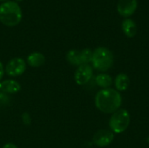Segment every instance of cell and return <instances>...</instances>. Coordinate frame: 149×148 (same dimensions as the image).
Wrapping results in <instances>:
<instances>
[{"mask_svg": "<svg viewBox=\"0 0 149 148\" xmlns=\"http://www.w3.org/2000/svg\"><path fill=\"white\" fill-rule=\"evenodd\" d=\"M122 104L120 93L112 88L100 90L95 96L96 107L104 113H113Z\"/></svg>", "mask_w": 149, "mask_h": 148, "instance_id": "cell-1", "label": "cell"}, {"mask_svg": "<svg viewBox=\"0 0 149 148\" xmlns=\"http://www.w3.org/2000/svg\"><path fill=\"white\" fill-rule=\"evenodd\" d=\"M22 19L20 6L13 1L4 2L0 5V22L6 26H16Z\"/></svg>", "mask_w": 149, "mask_h": 148, "instance_id": "cell-2", "label": "cell"}, {"mask_svg": "<svg viewBox=\"0 0 149 148\" xmlns=\"http://www.w3.org/2000/svg\"><path fill=\"white\" fill-rule=\"evenodd\" d=\"M114 58L113 52L106 47H98L93 51L92 64L94 69L106 72L113 65Z\"/></svg>", "mask_w": 149, "mask_h": 148, "instance_id": "cell-3", "label": "cell"}, {"mask_svg": "<svg viewBox=\"0 0 149 148\" xmlns=\"http://www.w3.org/2000/svg\"><path fill=\"white\" fill-rule=\"evenodd\" d=\"M130 114L126 109H119L113 113L109 120V127L115 134L124 133L129 126Z\"/></svg>", "mask_w": 149, "mask_h": 148, "instance_id": "cell-4", "label": "cell"}, {"mask_svg": "<svg viewBox=\"0 0 149 148\" xmlns=\"http://www.w3.org/2000/svg\"><path fill=\"white\" fill-rule=\"evenodd\" d=\"M26 70V63L23 58H14L10 59L5 67L6 73L10 77H17L22 75Z\"/></svg>", "mask_w": 149, "mask_h": 148, "instance_id": "cell-5", "label": "cell"}, {"mask_svg": "<svg viewBox=\"0 0 149 148\" xmlns=\"http://www.w3.org/2000/svg\"><path fill=\"white\" fill-rule=\"evenodd\" d=\"M93 67L88 64H84L79 66L75 74L74 79L79 85H84L87 84L93 77Z\"/></svg>", "mask_w": 149, "mask_h": 148, "instance_id": "cell-6", "label": "cell"}, {"mask_svg": "<svg viewBox=\"0 0 149 148\" xmlns=\"http://www.w3.org/2000/svg\"><path fill=\"white\" fill-rule=\"evenodd\" d=\"M114 139V133L112 131H108V130H100L98 131L93 138V143L99 147H105L109 146Z\"/></svg>", "mask_w": 149, "mask_h": 148, "instance_id": "cell-7", "label": "cell"}, {"mask_svg": "<svg viewBox=\"0 0 149 148\" xmlns=\"http://www.w3.org/2000/svg\"><path fill=\"white\" fill-rule=\"evenodd\" d=\"M137 6V0H119L117 10L120 16L124 17H129L136 11Z\"/></svg>", "mask_w": 149, "mask_h": 148, "instance_id": "cell-8", "label": "cell"}, {"mask_svg": "<svg viewBox=\"0 0 149 148\" xmlns=\"http://www.w3.org/2000/svg\"><path fill=\"white\" fill-rule=\"evenodd\" d=\"M21 90V85L19 83L13 79H7L0 82V91L4 93L15 94Z\"/></svg>", "mask_w": 149, "mask_h": 148, "instance_id": "cell-9", "label": "cell"}, {"mask_svg": "<svg viewBox=\"0 0 149 148\" xmlns=\"http://www.w3.org/2000/svg\"><path fill=\"white\" fill-rule=\"evenodd\" d=\"M121 28L124 34L127 38H134L137 34V26L134 20L131 18H126L121 24Z\"/></svg>", "mask_w": 149, "mask_h": 148, "instance_id": "cell-10", "label": "cell"}, {"mask_svg": "<svg viewBox=\"0 0 149 148\" xmlns=\"http://www.w3.org/2000/svg\"><path fill=\"white\" fill-rule=\"evenodd\" d=\"M130 85L129 77L125 73H120L116 76L114 80V85L117 91L124 92L127 91Z\"/></svg>", "mask_w": 149, "mask_h": 148, "instance_id": "cell-11", "label": "cell"}, {"mask_svg": "<svg viewBox=\"0 0 149 148\" xmlns=\"http://www.w3.org/2000/svg\"><path fill=\"white\" fill-rule=\"evenodd\" d=\"M45 56L38 51L32 52L27 57V63L30 66L32 67H39L45 64Z\"/></svg>", "mask_w": 149, "mask_h": 148, "instance_id": "cell-12", "label": "cell"}, {"mask_svg": "<svg viewBox=\"0 0 149 148\" xmlns=\"http://www.w3.org/2000/svg\"><path fill=\"white\" fill-rule=\"evenodd\" d=\"M66 59L72 65L79 66V65H83V62H82V59H81L80 51H77V50L69 51L67 52V54H66Z\"/></svg>", "mask_w": 149, "mask_h": 148, "instance_id": "cell-13", "label": "cell"}, {"mask_svg": "<svg viewBox=\"0 0 149 148\" xmlns=\"http://www.w3.org/2000/svg\"><path fill=\"white\" fill-rule=\"evenodd\" d=\"M95 82L99 86H100V87H102L104 89H107V88H109L112 85L113 79L108 74L101 73V74H99L95 78Z\"/></svg>", "mask_w": 149, "mask_h": 148, "instance_id": "cell-14", "label": "cell"}, {"mask_svg": "<svg viewBox=\"0 0 149 148\" xmlns=\"http://www.w3.org/2000/svg\"><path fill=\"white\" fill-rule=\"evenodd\" d=\"M80 54H81V59H82L83 65L92 62L93 51L90 49H84V50L80 51Z\"/></svg>", "mask_w": 149, "mask_h": 148, "instance_id": "cell-15", "label": "cell"}, {"mask_svg": "<svg viewBox=\"0 0 149 148\" xmlns=\"http://www.w3.org/2000/svg\"><path fill=\"white\" fill-rule=\"evenodd\" d=\"M3 148H18L16 145H14V144H12V143H7V144H5Z\"/></svg>", "mask_w": 149, "mask_h": 148, "instance_id": "cell-16", "label": "cell"}, {"mask_svg": "<svg viewBox=\"0 0 149 148\" xmlns=\"http://www.w3.org/2000/svg\"><path fill=\"white\" fill-rule=\"evenodd\" d=\"M4 74V69H3V64L0 62V80L2 79L3 76Z\"/></svg>", "mask_w": 149, "mask_h": 148, "instance_id": "cell-17", "label": "cell"}, {"mask_svg": "<svg viewBox=\"0 0 149 148\" xmlns=\"http://www.w3.org/2000/svg\"><path fill=\"white\" fill-rule=\"evenodd\" d=\"M148 145H149V136L148 137Z\"/></svg>", "mask_w": 149, "mask_h": 148, "instance_id": "cell-18", "label": "cell"}, {"mask_svg": "<svg viewBox=\"0 0 149 148\" xmlns=\"http://www.w3.org/2000/svg\"><path fill=\"white\" fill-rule=\"evenodd\" d=\"M1 2H3V1H6V0H0Z\"/></svg>", "mask_w": 149, "mask_h": 148, "instance_id": "cell-19", "label": "cell"}, {"mask_svg": "<svg viewBox=\"0 0 149 148\" xmlns=\"http://www.w3.org/2000/svg\"><path fill=\"white\" fill-rule=\"evenodd\" d=\"M16 1H22V0H16Z\"/></svg>", "mask_w": 149, "mask_h": 148, "instance_id": "cell-20", "label": "cell"}]
</instances>
